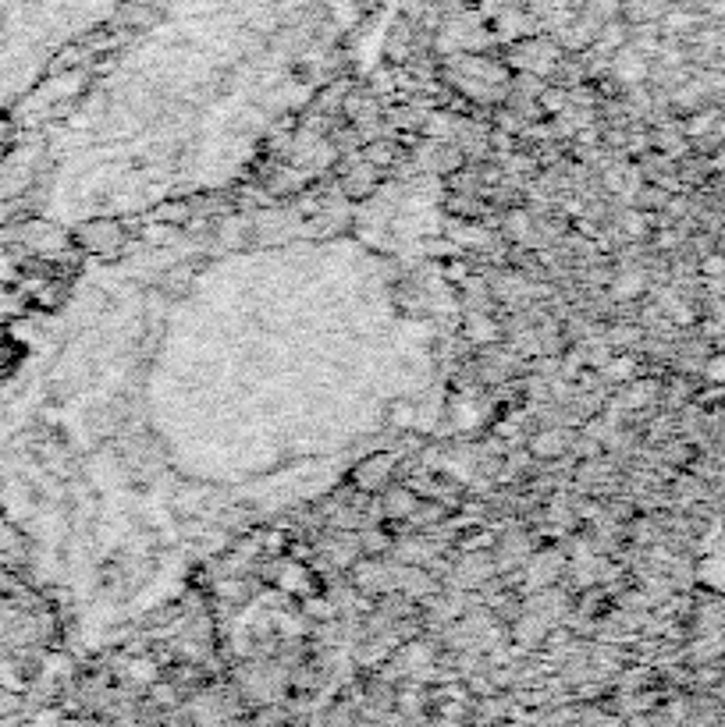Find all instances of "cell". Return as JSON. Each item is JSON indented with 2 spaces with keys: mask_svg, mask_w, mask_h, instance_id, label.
<instances>
[{
  "mask_svg": "<svg viewBox=\"0 0 725 727\" xmlns=\"http://www.w3.org/2000/svg\"><path fill=\"white\" fill-rule=\"evenodd\" d=\"M352 578H356V589L363 593H388L395 589V571L381 560H359L352 564Z\"/></svg>",
  "mask_w": 725,
  "mask_h": 727,
  "instance_id": "obj_1",
  "label": "cell"
},
{
  "mask_svg": "<svg viewBox=\"0 0 725 727\" xmlns=\"http://www.w3.org/2000/svg\"><path fill=\"white\" fill-rule=\"evenodd\" d=\"M79 242L90 252H110L121 245V227L114 220H90L79 227Z\"/></svg>",
  "mask_w": 725,
  "mask_h": 727,
  "instance_id": "obj_2",
  "label": "cell"
},
{
  "mask_svg": "<svg viewBox=\"0 0 725 727\" xmlns=\"http://www.w3.org/2000/svg\"><path fill=\"white\" fill-rule=\"evenodd\" d=\"M612 75L622 86H640L647 79V57L636 47H622L612 57Z\"/></svg>",
  "mask_w": 725,
  "mask_h": 727,
  "instance_id": "obj_3",
  "label": "cell"
},
{
  "mask_svg": "<svg viewBox=\"0 0 725 727\" xmlns=\"http://www.w3.org/2000/svg\"><path fill=\"white\" fill-rule=\"evenodd\" d=\"M392 458L388 455H374L367 458L359 468H356V486L359 490H381L384 483H388V472H392Z\"/></svg>",
  "mask_w": 725,
  "mask_h": 727,
  "instance_id": "obj_4",
  "label": "cell"
},
{
  "mask_svg": "<svg viewBox=\"0 0 725 727\" xmlns=\"http://www.w3.org/2000/svg\"><path fill=\"white\" fill-rule=\"evenodd\" d=\"M395 589H406L410 596H434L437 593V582L430 571H419V568H395Z\"/></svg>",
  "mask_w": 725,
  "mask_h": 727,
  "instance_id": "obj_5",
  "label": "cell"
},
{
  "mask_svg": "<svg viewBox=\"0 0 725 727\" xmlns=\"http://www.w3.org/2000/svg\"><path fill=\"white\" fill-rule=\"evenodd\" d=\"M565 448H569V437H565L562 430H540V433L530 440V458L555 461V458H562Z\"/></svg>",
  "mask_w": 725,
  "mask_h": 727,
  "instance_id": "obj_6",
  "label": "cell"
},
{
  "mask_svg": "<svg viewBox=\"0 0 725 727\" xmlns=\"http://www.w3.org/2000/svg\"><path fill=\"white\" fill-rule=\"evenodd\" d=\"M416 508H419V497H416L413 486H395V490H388V497H384V515L395 518V522L413 518Z\"/></svg>",
  "mask_w": 725,
  "mask_h": 727,
  "instance_id": "obj_7",
  "label": "cell"
},
{
  "mask_svg": "<svg viewBox=\"0 0 725 727\" xmlns=\"http://www.w3.org/2000/svg\"><path fill=\"white\" fill-rule=\"evenodd\" d=\"M495 575V560L488 557V553H470V557H462V564H459V582H466V586H473V582H488ZM462 586V589H466Z\"/></svg>",
  "mask_w": 725,
  "mask_h": 727,
  "instance_id": "obj_8",
  "label": "cell"
},
{
  "mask_svg": "<svg viewBox=\"0 0 725 727\" xmlns=\"http://www.w3.org/2000/svg\"><path fill=\"white\" fill-rule=\"evenodd\" d=\"M626 43H629V29L622 25L619 18L601 21V29H598V36H594V50H601V54H616V50H622Z\"/></svg>",
  "mask_w": 725,
  "mask_h": 727,
  "instance_id": "obj_9",
  "label": "cell"
},
{
  "mask_svg": "<svg viewBox=\"0 0 725 727\" xmlns=\"http://www.w3.org/2000/svg\"><path fill=\"white\" fill-rule=\"evenodd\" d=\"M548 632H551V625H548V618L544 614H522L516 621V642H522V646H537V642H544L548 638Z\"/></svg>",
  "mask_w": 725,
  "mask_h": 727,
  "instance_id": "obj_10",
  "label": "cell"
},
{
  "mask_svg": "<svg viewBox=\"0 0 725 727\" xmlns=\"http://www.w3.org/2000/svg\"><path fill=\"white\" fill-rule=\"evenodd\" d=\"M498 323L491 320V316H484V312H477V316H466V338L473 341V345H495L498 341Z\"/></svg>",
  "mask_w": 725,
  "mask_h": 727,
  "instance_id": "obj_11",
  "label": "cell"
},
{
  "mask_svg": "<svg viewBox=\"0 0 725 727\" xmlns=\"http://www.w3.org/2000/svg\"><path fill=\"white\" fill-rule=\"evenodd\" d=\"M374 188H377V167H374V164L363 157V164H359V167H356V171L345 178V192L359 199V195H370Z\"/></svg>",
  "mask_w": 725,
  "mask_h": 727,
  "instance_id": "obj_12",
  "label": "cell"
},
{
  "mask_svg": "<svg viewBox=\"0 0 725 727\" xmlns=\"http://www.w3.org/2000/svg\"><path fill=\"white\" fill-rule=\"evenodd\" d=\"M601 372H605V380H619V383H626V380L636 372V363H633L629 355H612L608 363L601 365Z\"/></svg>",
  "mask_w": 725,
  "mask_h": 727,
  "instance_id": "obj_13",
  "label": "cell"
},
{
  "mask_svg": "<svg viewBox=\"0 0 725 727\" xmlns=\"http://www.w3.org/2000/svg\"><path fill=\"white\" fill-rule=\"evenodd\" d=\"M583 14H591L594 21H612L622 14V0H587Z\"/></svg>",
  "mask_w": 725,
  "mask_h": 727,
  "instance_id": "obj_14",
  "label": "cell"
},
{
  "mask_svg": "<svg viewBox=\"0 0 725 727\" xmlns=\"http://www.w3.org/2000/svg\"><path fill=\"white\" fill-rule=\"evenodd\" d=\"M452 128H455V121H452L448 114H430L427 124H423V132H427L430 139H437V142H441V139H452V135H455Z\"/></svg>",
  "mask_w": 725,
  "mask_h": 727,
  "instance_id": "obj_15",
  "label": "cell"
},
{
  "mask_svg": "<svg viewBox=\"0 0 725 727\" xmlns=\"http://www.w3.org/2000/svg\"><path fill=\"white\" fill-rule=\"evenodd\" d=\"M612 291H616L619 298H636V295L643 291V277H640L636 270L619 273V277H616V284H612Z\"/></svg>",
  "mask_w": 725,
  "mask_h": 727,
  "instance_id": "obj_16",
  "label": "cell"
},
{
  "mask_svg": "<svg viewBox=\"0 0 725 727\" xmlns=\"http://www.w3.org/2000/svg\"><path fill=\"white\" fill-rule=\"evenodd\" d=\"M359 550L363 553H384V550H392V536H384L381 529H363V536H359Z\"/></svg>",
  "mask_w": 725,
  "mask_h": 727,
  "instance_id": "obj_17",
  "label": "cell"
},
{
  "mask_svg": "<svg viewBox=\"0 0 725 727\" xmlns=\"http://www.w3.org/2000/svg\"><path fill=\"white\" fill-rule=\"evenodd\" d=\"M363 157H367L374 167H384V164L395 160V146H392V142H370V146L363 150Z\"/></svg>",
  "mask_w": 725,
  "mask_h": 727,
  "instance_id": "obj_18",
  "label": "cell"
},
{
  "mask_svg": "<svg viewBox=\"0 0 725 727\" xmlns=\"http://www.w3.org/2000/svg\"><path fill=\"white\" fill-rule=\"evenodd\" d=\"M540 103L548 114H565L569 110V92L565 90H540Z\"/></svg>",
  "mask_w": 725,
  "mask_h": 727,
  "instance_id": "obj_19",
  "label": "cell"
},
{
  "mask_svg": "<svg viewBox=\"0 0 725 727\" xmlns=\"http://www.w3.org/2000/svg\"><path fill=\"white\" fill-rule=\"evenodd\" d=\"M505 224H509V235H513V238H519V242H526V238H533V224H530V217H526V213H509V220H505Z\"/></svg>",
  "mask_w": 725,
  "mask_h": 727,
  "instance_id": "obj_20",
  "label": "cell"
},
{
  "mask_svg": "<svg viewBox=\"0 0 725 727\" xmlns=\"http://www.w3.org/2000/svg\"><path fill=\"white\" fill-rule=\"evenodd\" d=\"M399 557H402L406 564H423V560L430 557V550L423 543H416V540H410V543H399Z\"/></svg>",
  "mask_w": 725,
  "mask_h": 727,
  "instance_id": "obj_21",
  "label": "cell"
},
{
  "mask_svg": "<svg viewBox=\"0 0 725 727\" xmlns=\"http://www.w3.org/2000/svg\"><path fill=\"white\" fill-rule=\"evenodd\" d=\"M622 231H626L629 238H643V235H647V217H643V213H626V217H622Z\"/></svg>",
  "mask_w": 725,
  "mask_h": 727,
  "instance_id": "obj_22",
  "label": "cell"
},
{
  "mask_svg": "<svg viewBox=\"0 0 725 727\" xmlns=\"http://www.w3.org/2000/svg\"><path fill=\"white\" fill-rule=\"evenodd\" d=\"M217 593L228 596V600H246V596H249V586L238 582V578H224V582H217Z\"/></svg>",
  "mask_w": 725,
  "mask_h": 727,
  "instance_id": "obj_23",
  "label": "cell"
},
{
  "mask_svg": "<svg viewBox=\"0 0 725 727\" xmlns=\"http://www.w3.org/2000/svg\"><path fill=\"white\" fill-rule=\"evenodd\" d=\"M310 618H316V621H331L334 614H338V607L334 603H327V600H306V607H303Z\"/></svg>",
  "mask_w": 725,
  "mask_h": 727,
  "instance_id": "obj_24",
  "label": "cell"
},
{
  "mask_svg": "<svg viewBox=\"0 0 725 727\" xmlns=\"http://www.w3.org/2000/svg\"><path fill=\"white\" fill-rule=\"evenodd\" d=\"M132 681L153 685V681H157V667H153L150 660H135V663H132Z\"/></svg>",
  "mask_w": 725,
  "mask_h": 727,
  "instance_id": "obj_25",
  "label": "cell"
},
{
  "mask_svg": "<svg viewBox=\"0 0 725 727\" xmlns=\"http://www.w3.org/2000/svg\"><path fill=\"white\" fill-rule=\"evenodd\" d=\"M690 25H694V18L686 11H669L665 21H661V29H669V32H679V29H690Z\"/></svg>",
  "mask_w": 725,
  "mask_h": 727,
  "instance_id": "obj_26",
  "label": "cell"
},
{
  "mask_svg": "<svg viewBox=\"0 0 725 727\" xmlns=\"http://www.w3.org/2000/svg\"><path fill=\"white\" fill-rule=\"evenodd\" d=\"M150 696H153V703H160V706H175V703H178V699H175V685H157V681H153Z\"/></svg>",
  "mask_w": 725,
  "mask_h": 727,
  "instance_id": "obj_27",
  "label": "cell"
},
{
  "mask_svg": "<svg viewBox=\"0 0 725 727\" xmlns=\"http://www.w3.org/2000/svg\"><path fill=\"white\" fill-rule=\"evenodd\" d=\"M608 341H612V345H636L640 334H636V327H616V330L608 334Z\"/></svg>",
  "mask_w": 725,
  "mask_h": 727,
  "instance_id": "obj_28",
  "label": "cell"
},
{
  "mask_svg": "<svg viewBox=\"0 0 725 727\" xmlns=\"http://www.w3.org/2000/svg\"><path fill=\"white\" fill-rule=\"evenodd\" d=\"M712 121H715V114H701V117H694V121L686 124V128H690L686 135H704V132L712 128Z\"/></svg>",
  "mask_w": 725,
  "mask_h": 727,
  "instance_id": "obj_29",
  "label": "cell"
},
{
  "mask_svg": "<svg viewBox=\"0 0 725 727\" xmlns=\"http://www.w3.org/2000/svg\"><path fill=\"white\" fill-rule=\"evenodd\" d=\"M395 426H413V408H410V405H399V408H395Z\"/></svg>",
  "mask_w": 725,
  "mask_h": 727,
  "instance_id": "obj_30",
  "label": "cell"
},
{
  "mask_svg": "<svg viewBox=\"0 0 725 727\" xmlns=\"http://www.w3.org/2000/svg\"><path fill=\"white\" fill-rule=\"evenodd\" d=\"M502 164H505L509 171H530V167H533L526 157H509V160H502Z\"/></svg>",
  "mask_w": 725,
  "mask_h": 727,
  "instance_id": "obj_31",
  "label": "cell"
},
{
  "mask_svg": "<svg viewBox=\"0 0 725 727\" xmlns=\"http://www.w3.org/2000/svg\"><path fill=\"white\" fill-rule=\"evenodd\" d=\"M704 273H708V277H719V273H725V260H719V256H712V260L704 263Z\"/></svg>",
  "mask_w": 725,
  "mask_h": 727,
  "instance_id": "obj_32",
  "label": "cell"
},
{
  "mask_svg": "<svg viewBox=\"0 0 725 727\" xmlns=\"http://www.w3.org/2000/svg\"><path fill=\"white\" fill-rule=\"evenodd\" d=\"M399 706H402V710H416V706H419V699H416V692H406V696H402V703H399Z\"/></svg>",
  "mask_w": 725,
  "mask_h": 727,
  "instance_id": "obj_33",
  "label": "cell"
},
{
  "mask_svg": "<svg viewBox=\"0 0 725 727\" xmlns=\"http://www.w3.org/2000/svg\"><path fill=\"white\" fill-rule=\"evenodd\" d=\"M128 4H146V7H153L157 0H128Z\"/></svg>",
  "mask_w": 725,
  "mask_h": 727,
  "instance_id": "obj_34",
  "label": "cell"
},
{
  "mask_svg": "<svg viewBox=\"0 0 725 727\" xmlns=\"http://www.w3.org/2000/svg\"><path fill=\"white\" fill-rule=\"evenodd\" d=\"M0 36H4V21H0Z\"/></svg>",
  "mask_w": 725,
  "mask_h": 727,
  "instance_id": "obj_35",
  "label": "cell"
}]
</instances>
